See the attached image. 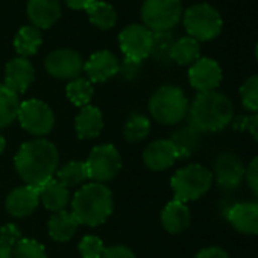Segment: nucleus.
Returning <instances> with one entry per match:
<instances>
[{"mask_svg": "<svg viewBox=\"0 0 258 258\" xmlns=\"http://www.w3.org/2000/svg\"><path fill=\"white\" fill-rule=\"evenodd\" d=\"M244 166L241 160L231 152L217 155L213 164V181L223 191H234L244 179Z\"/></svg>", "mask_w": 258, "mask_h": 258, "instance_id": "9b49d317", "label": "nucleus"}, {"mask_svg": "<svg viewBox=\"0 0 258 258\" xmlns=\"http://www.w3.org/2000/svg\"><path fill=\"white\" fill-rule=\"evenodd\" d=\"M13 244L0 237V258H13Z\"/></svg>", "mask_w": 258, "mask_h": 258, "instance_id": "79ce46f5", "label": "nucleus"}, {"mask_svg": "<svg viewBox=\"0 0 258 258\" xmlns=\"http://www.w3.org/2000/svg\"><path fill=\"white\" fill-rule=\"evenodd\" d=\"M237 123L240 121V124H235L234 127H240V129H247V131L250 133V136L256 140L258 143V112H253L252 115L249 117H240L235 120Z\"/></svg>", "mask_w": 258, "mask_h": 258, "instance_id": "e433bc0d", "label": "nucleus"}, {"mask_svg": "<svg viewBox=\"0 0 258 258\" xmlns=\"http://www.w3.org/2000/svg\"><path fill=\"white\" fill-rule=\"evenodd\" d=\"M188 124L198 133H217L232 123L234 105L219 91L198 93L188 106Z\"/></svg>", "mask_w": 258, "mask_h": 258, "instance_id": "f03ea898", "label": "nucleus"}, {"mask_svg": "<svg viewBox=\"0 0 258 258\" xmlns=\"http://www.w3.org/2000/svg\"><path fill=\"white\" fill-rule=\"evenodd\" d=\"M82 258H102L105 246L103 241L96 235H85L78 244Z\"/></svg>", "mask_w": 258, "mask_h": 258, "instance_id": "f704fd0d", "label": "nucleus"}, {"mask_svg": "<svg viewBox=\"0 0 258 258\" xmlns=\"http://www.w3.org/2000/svg\"><path fill=\"white\" fill-rule=\"evenodd\" d=\"M40 205V190L32 185H23L14 188L5 202L7 211L17 219L31 216Z\"/></svg>", "mask_w": 258, "mask_h": 258, "instance_id": "dca6fc26", "label": "nucleus"}, {"mask_svg": "<svg viewBox=\"0 0 258 258\" xmlns=\"http://www.w3.org/2000/svg\"><path fill=\"white\" fill-rule=\"evenodd\" d=\"M118 44L124 59L142 62L152 53L154 32L145 25H129L118 34Z\"/></svg>", "mask_w": 258, "mask_h": 258, "instance_id": "9d476101", "label": "nucleus"}, {"mask_svg": "<svg viewBox=\"0 0 258 258\" xmlns=\"http://www.w3.org/2000/svg\"><path fill=\"white\" fill-rule=\"evenodd\" d=\"M26 16L32 26L41 29H49L61 17L59 0H28Z\"/></svg>", "mask_w": 258, "mask_h": 258, "instance_id": "6ab92c4d", "label": "nucleus"}, {"mask_svg": "<svg viewBox=\"0 0 258 258\" xmlns=\"http://www.w3.org/2000/svg\"><path fill=\"white\" fill-rule=\"evenodd\" d=\"M84 70L90 82H106L120 72V62L109 50H99L84 62Z\"/></svg>", "mask_w": 258, "mask_h": 258, "instance_id": "2eb2a0df", "label": "nucleus"}, {"mask_svg": "<svg viewBox=\"0 0 258 258\" xmlns=\"http://www.w3.org/2000/svg\"><path fill=\"white\" fill-rule=\"evenodd\" d=\"M41 43H43L41 31L32 25H28L20 28V31L17 32L14 38V49L22 58H28L38 52Z\"/></svg>", "mask_w": 258, "mask_h": 258, "instance_id": "393cba45", "label": "nucleus"}, {"mask_svg": "<svg viewBox=\"0 0 258 258\" xmlns=\"http://www.w3.org/2000/svg\"><path fill=\"white\" fill-rule=\"evenodd\" d=\"M14 166L26 185L40 188L43 184L53 179V175H56L59 154L56 146L49 140H31L20 146L14 158Z\"/></svg>", "mask_w": 258, "mask_h": 258, "instance_id": "f257e3e1", "label": "nucleus"}, {"mask_svg": "<svg viewBox=\"0 0 258 258\" xmlns=\"http://www.w3.org/2000/svg\"><path fill=\"white\" fill-rule=\"evenodd\" d=\"M149 111L161 124H176L188 112V100L176 85L160 87L149 99Z\"/></svg>", "mask_w": 258, "mask_h": 258, "instance_id": "20e7f679", "label": "nucleus"}, {"mask_svg": "<svg viewBox=\"0 0 258 258\" xmlns=\"http://www.w3.org/2000/svg\"><path fill=\"white\" fill-rule=\"evenodd\" d=\"M13 258H47L41 243L32 238H20L13 247Z\"/></svg>", "mask_w": 258, "mask_h": 258, "instance_id": "473e14b6", "label": "nucleus"}, {"mask_svg": "<svg viewBox=\"0 0 258 258\" xmlns=\"http://www.w3.org/2000/svg\"><path fill=\"white\" fill-rule=\"evenodd\" d=\"M240 99L244 109L258 112V75L249 76L240 87Z\"/></svg>", "mask_w": 258, "mask_h": 258, "instance_id": "2f4dec72", "label": "nucleus"}, {"mask_svg": "<svg viewBox=\"0 0 258 258\" xmlns=\"http://www.w3.org/2000/svg\"><path fill=\"white\" fill-rule=\"evenodd\" d=\"M169 140L173 143V146L178 152V158L184 160V158L191 157L199 149L201 133H198L190 124H187V126L179 127L178 131H175Z\"/></svg>", "mask_w": 258, "mask_h": 258, "instance_id": "b1692460", "label": "nucleus"}, {"mask_svg": "<svg viewBox=\"0 0 258 258\" xmlns=\"http://www.w3.org/2000/svg\"><path fill=\"white\" fill-rule=\"evenodd\" d=\"M75 127H76V134L82 140H91L96 139L103 127V115L99 108L96 106H84L76 118H75Z\"/></svg>", "mask_w": 258, "mask_h": 258, "instance_id": "aec40b11", "label": "nucleus"}, {"mask_svg": "<svg viewBox=\"0 0 258 258\" xmlns=\"http://www.w3.org/2000/svg\"><path fill=\"white\" fill-rule=\"evenodd\" d=\"M66 93H67V97L69 100L76 105V106H87L93 97V85L91 82L87 79V78H76V79H72L67 87H66Z\"/></svg>", "mask_w": 258, "mask_h": 258, "instance_id": "7c9ffc66", "label": "nucleus"}, {"mask_svg": "<svg viewBox=\"0 0 258 258\" xmlns=\"http://www.w3.org/2000/svg\"><path fill=\"white\" fill-rule=\"evenodd\" d=\"M79 222L76 220V217L66 210L55 213L47 223L49 235L55 241H69L76 234Z\"/></svg>", "mask_w": 258, "mask_h": 258, "instance_id": "5701e85b", "label": "nucleus"}, {"mask_svg": "<svg viewBox=\"0 0 258 258\" xmlns=\"http://www.w3.org/2000/svg\"><path fill=\"white\" fill-rule=\"evenodd\" d=\"M244 179L249 188L258 196V155L253 160H250V163L244 169Z\"/></svg>", "mask_w": 258, "mask_h": 258, "instance_id": "c9c22d12", "label": "nucleus"}, {"mask_svg": "<svg viewBox=\"0 0 258 258\" xmlns=\"http://www.w3.org/2000/svg\"><path fill=\"white\" fill-rule=\"evenodd\" d=\"M85 11L90 19V23L100 31H109L117 23L115 10L112 8V5L102 2V0H96Z\"/></svg>", "mask_w": 258, "mask_h": 258, "instance_id": "bb28decb", "label": "nucleus"}, {"mask_svg": "<svg viewBox=\"0 0 258 258\" xmlns=\"http://www.w3.org/2000/svg\"><path fill=\"white\" fill-rule=\"evenodd\" d=\"M173 43V37L169 32H154V44L151 55H154L161 62L170 61V49Z\"/></svg>", "mask_w": 258, "mask_h": 258, "instance_id": "72a5a7b5", "label": "nucleus"}, {"mask_svg": "<svg viewBox=\"0 0 258 258\" xmlns=\"http://www.w3.org/2000/svg\"><path fill=\"white\" fill-rule=\"evenodd\" d=\"M17 118L26 133L37 137L47 136L55 126L53 111L47 103L38 99H29L20 102Z\"/></svg>", "mask_w": 258, "mask_h": 258, "instance_id": "1a4fd4ad", "label": "nucleus"}, {"mask_svg": "<svg viewBox=\"0 0 258 258\" xmlns=\"http://www.w3.org/2000/svg\"><path fill=\"white\" fill-rule=\"evenodd\" d=\"M5 146H7V142H5V139L0 136V155L4 154V151H5Z\"/></svg>", "mask_w": 258, "mask_h": 258, "instance_id": "37998d69", "label": "nucleus"}, {"mask_svg": "<svg viewBox=\"0 0 258 258\" xmlns=\"http://www.w3.org/2000/svg\"><path fill=\"white\" fill-rule=\"evenodd\" d=\"M182 19L181 0H145L142 7L143 25L152 32H169Z\"/></svg>", "mask_w": 258, "mask_h": 258, "instance_id": "0eeeda50", "label": "nucleus"}, {"mask_svg": "<svg viewBox=\"0 0 258 258\" xmlns=\"http://www.w3.org/2000/svg\"><path fill=\"white\" fill-rule=\"evenodd\" d=\"M195 258H229L228 252L219 246H208L201 249Z\"/></svg>", "mask_w": 258, "mask_h": 258, "instance_id": "ea45409f", "label": "nucleus"}, {"mask_svg": "<svg viewBox=\"0 0 258 258\" xmlns=\"http://www.w3.org/2000/svg\"><path fill=\"white\" fill-rule=\"evenodd\" d=\"M0 237H2L5 241H8L10 244L16 246V243L22 238V232H20V229H19L17 225L7 223L5 226L0 228Z\"/></svg>", "mask_w": 258, "mask_h": 258, "instance_id": "58836bf2", "label": "nucleus"}, {"mask_svg": "<svg viewBox=\"0 0 258 258\" xmlns=\"http://www.w3.org/2000/svg\"><path fill=\"white\" fill-rule=\"evenodd\" d=\"M102 258H137V256L127 246L115 244L111 247H105Z\"/></svg>", "mask_w": 258, "mask_h": 258, "instance_id": "4c0bfd02", "label": "nucleus"}, {"mask_svg": "<svg viewBox=\"0 0 258 258\" xmlns=\"http://www.w3.org/2000/svg\"><path fill=\"white\" fill-rule=\"evenodd\" d=\"M191 214L188 207L184 202L172 201L169 202L161 213V223L164 229L170 234H181L190 226Z\"/></svg>", "mask_w": 258, "mask_h": 258, "instance_id": "412c9836", "label": "nucleus"}, {"mask_svg": "<svg viewBox=\"0 0 258 258\" xmlns=\"http://www.w3.org/2000/svg\"><path fill=\"white\" fill-rule=\"evenodd\" d=\"M149 131L151 121L148 117L143 114H131L123 127V136L129 143H139L149 136Z\"/></svg>", "mask_w": 258, "mask_h": 258, "instance_id": "c756f323", "label": "nucleus"}, {"mask_svg": "<svg viewBox=\"0 0 258 258\" xmlns=\"http://www.w3.org/2000/svg\"><path fill=\"white\" fill-rule=\"evenodd\" d=\"M175 199L191 202L202 198L213 185V173L201 164H188L179 169L170 181Z\"/></svg>", "mask_w": 258, "mask_h": 258, "instance_id": "39448f33", "label": "nucleus"}, {"mask_svg": "<svg viewBox=\"0 0 258 258\" xmlns=\"http://www.w3.org/2000/svg\"><path fill=\"white\" fill-rule=\"evenodd\" d=\"M88 179L85 161H70L56 170V181H59L66 188L82 187Z\"/></svg>", "mask_w": 258, "mask_h": 258, "instance_id": "cd10ccee", "label": "nucleus"}, {"mask_svg": "<svg viewBox=\"0 0 258 258\" xmlns=\"http://www.w3.org/2000/svg\"><path fill=\"white\" fill-rule=\"evenodd\" d=\"M178 152L170 140H155L143 152V163L149 170L161 172L178 161Z\"/></svg>", "mask_w": 258, "mask_h": 258, "instance_id": "f3484780", "label": "nucleus"}, {"mask_svg": "<svg viewBox=\"0 0 258 258\" xmlns=\"http://www.w3.org/2000/svg\"><path fill=\"white\" fill-rule=\"evenodd\" d=\"M182 22L188 37L199 43L214 40L223 28L220 14L208 4H196L187 8L182 16Z\"/></svg>", "mask_w": 258, "mask_h": 258, "instance_id": "423d86ee", "label": "nucleus"}, {"mask_svg": "<svg viewBox=\"0 0 258 258\" xmlns=\"http://www.w3.org/2000/svg\"><path fill=\"white\" fill-rule=\"evenodd\" d=\"M46 72L56 79H76L84 70L82 56L73 49H56L44 61Z\"/></svg>", "mask_w": 258, "mask_h": 258, "instance_id": "f8f14e48", "label": "nucleus"}, {"mask_svg": "<svg viewBox=\"0 0 258 258\" xmlns=\"http://www.w3.org/2000/svg\"><path fill=\"white\" fill-rule=\"evenodd\" d=\"M223 73L217 61L211 58H199L188 70L190 85L199 93L214 91L222 82Z\"/></svg>", "mask_w": 258, "mask_h": 258, "instance_id": "ddd939ff", "label": "nucleus"}, {"mask_svg": "<svg viewBox=\"0 0 258 258\" xmlns=\"http://www.w3.org/2000/svg\"><path fill=\"white\" fill-rule=\"evenodd\" d=\"M226 220L231 226L246 235L258 234V204L256 202H240L229 207Z\"/></svg>", "mask_w": 258, "mask_h": 258, "instance_id": "a211bd4d", "label": "nucleus"}, {"mask_svg": "<svg viewBox=\"0 0 258 258\" xmlns=\"http://www.w3.org/2000/svg\"><path fill=\"white\" fill-rule=\"evenodd\" d=\"M201 58V43L191 37H182L176 40L170 49V61L178 66H188Z\"/></svg>", "mask_w": 258, "mask_h": 258, "instance_id": "a878e982", "label": "nucleus"}, {"mask_svg": "<svg viewBox=\"0 0 258 258\" xmlns=\"http://www.w3.org/2000/svg\"><path fill=\"white\" fill-rule=\"evenodd\" d=\"M255 58H256V61H258V44H256V47H255Z\"/></svg>", "mask_w": 258, "mask_h": 258, "instance_id": "c03bdc74", "label": "nucleus"}, {"mask_svg": "<svg viewBox=\"0 0 258 258\" xmlns=\"http://www.w3.org/2000/svg\"><path fill=\"white\" fill-rule=\"evenodd\" d=\"M35 79V69L28 58H13L5 67V87L16 94L25 93Z\"/></svg>", "mask_w": 258, "mask_h": 258, "instance_id": "4468645a", "label": "nucleus"}, {"mask_svg": "<svg viewBox=\"0 0 258 258\" xmlns=\"http://www.w3.org/2000/svg\"><path fill=\"white\" fill-rule=\"evenodd\" d=\"M64 2L69 8L79 11V10H87L96 0H64Z\"/></svg>", "mask_w": 258, "mask_h": 258, "instance_id": "a19ab883", "label": "nucleus"}, {"mask_svg": "<svg viewBox=\"0 0 258 258\" xmlns=\"http://www.w3.org/2000/svg\"><path fill=\"white\" fill-rule=\"evenodd\" d=\"M20 100L19 94L0 84V129L10 126L19 114Z\"/></svg>", "mask_w": 258, "mask_h": 258, "instance_id": "c85d7f7f", "label": "nucleus"}, {"mask_svg": "<svg viewBox=\"0 0 258 258\" xmlns=\"http://www.w3.org/2000/svg\"><path fill=\"white\" fill-rule=\"evenodd\" d=\"M38 190H40V202L50 211H55V213L62 211L70 201L69 188H66L56 179L47 181Z\"/></svg>", "mask_w": 258, "mask_h": 258, "instance_id": "4be33fe9", "label": "nucleus"}, {"mask_svg": "<svg viewBox=\"0 0 258 258\" xmlns=\"http://www.w3.org/2000/svg\"><path fill=\"white\" fill-rule=\"evenodd\" d=\"M112 207L111 190L105 184L90 182L76 191L72 201V214L79 225L99 226L111 216Z\"/></svg>", "mask_w": 258, "mask_h": 258, "instance_id": "7ed1b4c3", "label": "nucleus"}, {"mask_svg": "<svg viewBox=\"0 0 258 258\" xmlns=\"http://www.w3.org/2000/svg\"><path fill=\"white\" fill-rule=\"evenodd\" d=\"M87 175L93 182H108L111 181L121 169L120 152L112 145H100L93 148L87 161Z\"/></svg>", "mask_w": 258, "mask_h": 258, "instance_id": "6e6552de", "label": "nucleus"}]
</instances>
